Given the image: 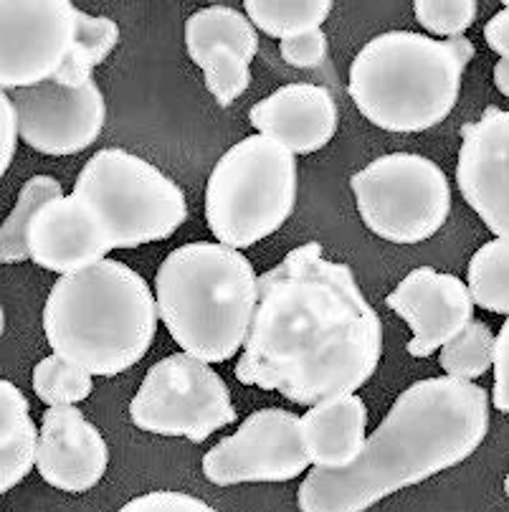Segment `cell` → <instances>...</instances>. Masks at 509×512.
<instances>
[{
    "label": "cell",
    "mask_w": 509,
    "mask_h": 512,
    "mask_svg": "<svg viewBox=\"0 0 509 512\" xmlns=\"http://www.w3.org/2000/svg\"><path fill=\"white\" fill-rule=\"evenodd\" d=\"M383 355V322L347 264L297 246L259 277L256 310L233 376L297 406L352 396Z\"/></svg>",
    "instance_id": "cell-1"
},
{
    "label": "cell",
    "mask_w": 509,
    "mask_h": 512,
    "mask_svg": "<svg viewBox=\"0 0 509 512\" xmlns=\"http://www.w3.org/2000/svg\"><path fill=\"white\" fill-rule=\"evenodd\" d=\"M489 393L477 383L426 378L396 398L360 457L345 469H312L297 492L302 512H365L393 492L456 467L482 447Z\"/></svg>",
    "instance_id": "cell-2"
},
{
    "label": "cell",
    "mask_w": 509,
    "mask_h": 512,
    "mask_svg": "<svg viewBox=\"0 0 509 512\" xmlns=\"http://www.w3.org/2000/svg\"><path fill=\"white\" fill-rule=\"evenodd\" d=\"M158 302L145 277L117 259L56 279L44 307L46 343L89 376H120L158 333Z\"/></svg>",
    "instance_id": "cell-3"
},
{
    "label": "cell",
    "mask_w": 509,
    "mask_h": 512,
    "mask_svg": "<svg viewBox=\"0 0 509 512\" xmlns=\"http://www.w3.org/2000/svg\"><path fill=\"white\" fill-rule=\"evenodd\" d=\"M259 277L241 251L211 241L183 244L155 274V302L185 355L226 363L239 353L256 310Z\"/></svg>",
    "instance_id": "cell-4"
},
{
    "label": "cell",
    "mask_w": 509,
    "mask_h": 512,
    "mask_svg": "<svg viewBox=\"0 0 509 512\" xmlns=\"http://www.w3.org/2000/svg\"><path fill=\"white\" fill-rule=\"evenodd\" d=\"M477 49L469 39L434 41L413 31H388L363 46L350 66L352 102L388 132H426L451 115L461 77Z\"/></svg>",
    "instance_id": "cell-5"
},
{
    "label": "cell",
    "mask_w": 509,
    "mask_h": 512,
    "mask_svg": "<svg viewBox=\"0 0 509 512\" xmlns=\"http://www.w3.org/2000/svg\"><path fill=\"white\" fill-rule=\"evenodd\" d=\"M297 203V158L264 135L236 142L206 188V221L218 244L249 249L277 234Z\"/></svg>",
    "instance_id": "cell-6"
},
{
    "label": "cell",
    "mask_w": 509,
    "mask_h": 512,
    "mask_svg": "<svg viewBox=\"0 0 509 512\" xmlns=\"http://www.w3.org/2000/svg\"><path fill=\"white\" fill-rule=\"evenodd\" d=\"M74 196L92 208L109 251L170 239L188 218L178 183L120 148L102 150L84 165Z\"/></svg>",
    "instance_id": "cell-7"
},
{
    "label": "cell",
    "mask_w": 509,
    "mask_h": 512,
    "mask_svg": "<svg viewBox=\"0 0 509 512\" xmlns=\"http://www.w3.org/2000/svg\"><path fill=\"white\" fill-rule=\"evenodd\" d=\"M363 224L393 244L426 241L451 211L449 178L434 160L388 153L350 178Z\"/></svg>",
    "instance_id": "cell-8"
},
{
    "label": "cell",
    "mask_w": 509,
    "mask_h": 512,
    "mask_svg": "<svg viewBox=\"0 0 509 512\" xmlns=\"http://www.w3.org/2000/svg\"><path fill=\"white\" fill-rule=\"evenodd\" d=\"M137 429L160 436H185L201 444L236 421L231 391L211 365L175 353L147 371L130 404Z\"/></svg>",
    "instance_id": "cell-9"
},
{
    "label": "cell",
    "mask_w": 509,
    "mask_h": 512,
    "mask_svg": "<svg viewBox=\"0 0 509 512\" xmlns=\"http://www.w3.org/2000/svg\"><path fill=\"white\" fill-rule=\"evenodd\" d=\"M302 442V416L284 409H259L203 457L206 480L218 487L244 482H289L309 467Z\"/></svg>",
    "instance_id": "cell-10"
},
{
    "label": "cell",
    "mask_w": 509,
    "mask_h": 512,
    "mask_svg": "<svg viewBox=\"0 0 509 512\" xmlns=\"http://www.w3.org/2000/svg\"><path fill=\"white\" fill-rule=\"evenodd\" d=\"M76 16L69 0H0V89L51 82L69 56Z\"/></svg>",
    "instance_id": "cell-11"
},
{
    "label": "cell",
    "mask_w": 509,
    "mask_h": 512,
    "mask_svg": "<svg viewBox=\"0 0 509 512\" xmlns=\"http://www.w3.org/2000/svg\"><path fill=\"white\" fill-rule=\"evenodd\" d=\"M18 135L44 155H76L97 142L107 122V104L99 84L64 87L54 79L13 92Z\"/></svg>",
    "instance_id": "cell-12"
},
{
    "label": "cell",
    "mask_w": 509,
    "mask_h": 512,
    "mask_svg": "<svg viewBox=\"0 0 509 512\" xmlns=\"http://www.w3.org/2000/svg\"><path fill=\"white\" fill-rule=\"evenodd\" d=\"M456 186L497 239H509V112L484 109L461 127Z\"/></svg>",
    "instance_id": "cell-13"
},
{
    "label": "cell",
    "mask_w": 509,
    "mask_h": 512,
    "mask_svg": "<svg viewBox=\"0 0 509 512\" xmlns=\"http://www.w3.org/2000/svg\"><path fill=\"white\" fill-rule=\"evenodd\" d=\"M185 49L203 69L213 99L231 107L251 84L249 66L259 51V33L246 13L208 6L185 21Z\"/></svg>",
    "instance_id": "cell-14"
},
{
    "label": "cell",
    "mask_w": 509,
    "mask_h": 512,
    "mask_svg": "<svg viewBox=\"0 0 509 512\" xmlns=\"http://www.w3.org/2000/svg\"><path fill=\"white\" fill-rule=\"evenodd\" d=\"M385 305L413 330L408 355L428 358L456 338L474 320L469 287L454 274L418 267L388 295Z\"/></svg>",
    "instance_id": "cell-15"
},
{
    "label": "cell",
    "mask_w": 509,
    "mask_h": 512,
    "mask_svg": "<svg viewBox=\"0 0 509 512\" xmlns=\"http://www.w3.org/2000/svg\"><path fill=\"white\" fill-rule=\"evenodd\" d=\"M109 467V447L92 421L76 406H56L44 414L38 429L36 469L51 487L87 492Z\"/></svg>",
    "instance_id": "cell-16"
},
{
    "label": "cell",
    "mask_w": 509,
    "mask_h": 512,
    "mask_svg": "<svg viewBox=\"0 0 509 512\" xmlns=\"http://www.w3.org/2000/svg\"><path fill=\"white\" fill-rule=\"evenodd\" d=\"M31 259L49 272L74 274L107 259V239L92 208L71 196H59L36 213L28 234Z\"/></svg>",
    "instance_id": "cell-17"
},
{
    "label": "cell",
    "mask_w": 509,
    "mask_h": 512,
    "mask_svg": "<svg viewBox=\"0 0 509 512\" xmlns=\"http://www.w3.org/2000/svg\"><path fill=\"white\" fill-rule=\"evenodd\" d=\"M249 122L292 155H312L335 137L337 104L325 87L287 84L256 102Z\"/></svg>",
    "instance_id": "cell-18"
},
{
    "label": "cell",
    "mask_w": 509,
    "mask_h": 512,
    "mask_svg": "<svg viewBox=\"0 0 509 512\" xmlns=\"http://www.w3.org/2000/svg\"><path fill=\"white\" fill-rule=\"evenodd\" d=\"M368 409L360 396H342L325 401L302 416V442L309 462L317 469L350 467L365 449Z\"/></svg>",
    "instance_id": "cell-19"
},
{
    "label": "cell",
    "mask_w": 509,
    "mask_h": 512,
    "mask_svg": "<svg viewBox=\"0 0 509 512\" xmlns=\"http://www.w3.org/2000/svg\"><path fill=\"white\" fill-rule=\"evenodd\" d=\"M38 429L21 388L0 381V495L21 485L36 464Z\"/></svg>",
    "instance_id": "cell-20"
},
{
    "label": "cell",
    "mask_w": 509,
    "mask_h": 512,
    "mask_svg": "<svg viewBox=\"0 0 509 512\" xmlns=\"http://www.w3.org/2000/svg\"><path fill=\"white\" fill-rule=\"evenodd\" d=\"M117 41H120V26L112 18L89 16V13L79 11L69 56H66L54 82L71 89L92 82V71L112 54Z\"/></svg>",
    "instance_id": "cell-21"
},
{
    "label": "cell",
    "mask_w": 509,
    "mask_h": 512,
    "mask_svg": "<svg viewBox=\"0 0 509 512\" xmlns=\"http://www.w3.org/2000/svg\"><path fill=\"white\" fill-rule=\"evenodd\" d=\"M61 196V183L51 175H33L23 183L18 201L0 226V264H18L31 259L28 234L36 213Z\"/></svg>",
    "instance_id": "cell-22"
},
{
    "label": "cell",
    "mask_w": 509,
    "mask_h": 512,
    "mask_svg": "<svg viewBox=\"0 0 509 512\" xmlns=\"http://www.w3.org/2000/svg\"><path fill=\"white\" fill-rule=\"evenodd\" d=\"M332 13L330 0H246V16L271 39L317 31Z\"/></svg>",
    "instance_id": "cell-23"
},
{
    "label": "cell",
    "mask_w": 509,
    "mask_h": 512,
    "mask_svg": "<svg viewBox=\"0 0 509 512\" xmlns=\"http://www.w3.org/2000/svg\"><path fill=\"white\" fill-rule=\"evenodd\" d=\"M469 295L482 310L509 317V239L479 246L469 262Z\"/></svg>",
    "instance_id": "cell-24"
},
{
    "label": "cell",
    "mask_w": 509,
    "mask_h": 512,
    "mask_svg": "<svg viewBox=\"0 0 509 512\" xmlns=\"http://www.w3.org/2000/svg\"><path fill=\"white\" fill-rule=\"evenodd\" d=\"M494 348H497V335L482 320H472L451 343L441 348L439 363L446 376L454 381L474 383L489 368H494Z\"/></svg>",
    "instance_id": "cell-25"
},
{
    "label": "cell",
    "mask_w": 509,
    "mask_h": 512,
    "mask_svg": "<svg viewBox=\"0 0 509 512\" xmlns=\"http://www.w3.org/2000/svg\"><path fill=\"white\" fill-rule=\"evenodd\" d=\"M94 391V381L87 371L59 355H49L33 368V393L49 409L56 406H74L87 401Z\"/></svg>",
    "instance_id": "cell-26"
},
{
    "label": "cell",
    "mask_w": 509,
    "mask_h": 512,
    "mask_svg": "<svg viewBox=\"0 0 509 512\" xmlns=\"http://www.w3.org/2000/svg\"><path fill=\"white\" fill-rule=\"evenodd\" d=\"M416 21L426 31L446 39H464V33L477 21L479 6L474 0H416Z\"/></svg>",
    "instance_id": "cell-27"
},
{
    "label": "cell",
    "mask_w": 509,
    "mask_h": 512,
    "mask_svg": "<svg viewBox=\"0 0 509 512\" xmlns=\"http://www.w3.org/2000/svg\"><path fill=\"white\" fill-rule=\"evenodd\" d=\"M117 512H218L208 502L185 492H147L120 507Z\"/></svg>",
    "instance_id": "cell-28"
},
{
    "label": "cell",
    "mask_w": 509,
    "mask_h": 512,
    "mask_svg": "<svg viewBox=\"0 0 509 512\" xmlns=\"http://www.w3.org/2000/svg\"><path fill=\"white\" fill-rule=\"evenodd\" d=\"M279 54L287 61L289 66H297V69H315L325 61L327 54V36L325 31H307L292 36V39H284L279 46Z\"/></svg>",
    "instance_id": "cell-29"
},
{
    "label": "cell",
    "mask_w": 509,
    "mask_h": 512,
    "mask_svg": "<svg viewBox=\"0 0 509 512\" xmlns=\"http://www.w3.org/2000/svg\"><path fill=\"white\" fill-rule=\"evenodd\" d=\"M492 406L502 414H509V317L499 330L497 348H494Z\"/></svg>",
    "instance_id": "cell-30"
},
{
    "label": "cell",
    "mask_w": 509,
    "mask_h": 512,
    "mask_svg": "<svg viewBox=\"0 0 509 512\" xmlns=\"http://www.w3.org/2000/svg\"><path fill=\"white\" fill-rule=\"evenodd\" d=\"M18 115L13 99L0 89V178L11 168L18 148Z\"/></svg>",
    "instance_id": "cell-31"
},
{
    "label": "cell",
    "mask_w": 509,
    "mask_h": 512,
    "mask_svg": "<svg viewBox=\"0 0 509 512\" xmlns=\"http://www.w3.org/2000/svg\"><path fill=\"white\" fill-rule=\"evenodd\" d=\"M484 41L502 59H509V8H504V11L494 13L489 18V23L484 26Z\"/></svg>",
    "instance_id": "cell-32"
},
{
    "label": "cell",
    "mask_w": 509,
    "mask_h": 512,
    "mask_svg": "<svg viewBox=\"0 0 509 512\" xmlns=\"http://www.w3.org/2000/svg\"><path fill=\"white\" fill-rule=\"evenodd\" d=\"M494 84L504 97H509V59H499L494 66Z\"/></svg>",
    "instance_id": "cell-33"
},
{
    "label": "cell",
    "mask_w": 509,
    "mask_h": 512,
    "mask_svg": "<svg viewBox=\"0 0 509 512\" xmlns=\"http://www.w3.org/2000/svg\"><path fill=\"white\" fill-rule=\"evenodd\" d=\"M6 330V312H3V305H0V335Z\"/></svg>",
    "instance_id": "cell-34"
},
{
    "label": "cell",
    "mask_w": 509,
    "mask_h": 512,
    "mask_svg": "<svg viewBox=\"0 0 509 512\" xmlns=\"http://www.w3.org/2000/svg\"><path fill=\"white\" fill-rule=\"evenodd\" d=\"M504 492H507V497H509V474L504 477Z\"/></svg>",
    "instance_id": "cell-35"
},
{
    "label": "cell",
    "mask_w": 509,
    "mask_h": 512,
    "mask_svg": "<svg viewBox=\"0 0 509 512\" xmlns=\"http://www.w3.org/2000/svg\"><path fill=\"white\" fill-rule=\"evenodd\" d=\"M504 8H509V0H504Z\"/></svg>",
    "instance_id": "cell-36"
}]
</instances>
